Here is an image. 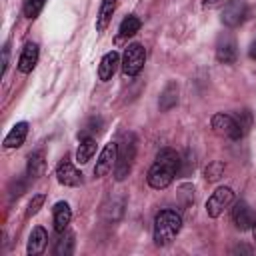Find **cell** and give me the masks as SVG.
<instances>
[{"instance_id":"obj_17","label":"cell","mask_w":256,"mask_h":256,"mask_svg":"<svg viewBox=\"0 0 256 256\" xmlns=\"http://www.w3.org/2000/svg\"><path fill=\"white\" fill-rule=\"evenodd\" d=\"M114 10H116V0H102L100 12H98V16H96V30H98V32H104V30H106V26H108L110 20H112Z\"/></svg>"},{"instance_id":"obj_26","label":"cell","mask_w":256,"mask_h":256,"mask_svg":"<svg viewBox=\"0 0 256 256\" xmlns=\"http://www.w3.org/2000/svg\"><path fill=\"white\" fill-rule=\"evenodd\" d=\"M6 68H8V46L2 48V72H0L2 76L6 74Z\"/></svg>"},{"instance_id":"obj_15","label":"cell","mask_w":256,"mask_h":256,"mask_svg":"<svg viewBox=\"0 0 256 256\" xmlns=\"http://www.w3.org/2000/svg\"><path fill=\"white\" fill-rule=\"evenodd\" d=\"M28 136V122H16L4 138V148H20Z\"/></svg>"},{"instance_id":"obj_8","label":"cell","mask_w":256,"mask_h":256,"mask_svg":"<svg viewBox=\"0 0 256 256\" xmlns=\"http://www.w3.org/2000/svg\"><path fill=\"white\" fill-rule=\"evenodd\" d=\"M116 156H118V144H116V142H108V144L102 148V152H100V156H98V160H96L94 176H96V178L106 176V174L114 168Z\"/></svg>"},{"instance_id":"obj_3","label":"cell","mask_w":256,"mask_h":256,"mask_svg":"<svg viewBox=\"0 0 256 256\" xmlns=\"http://www.w3.org/2000/svg\"><path fill=\"white\" fill-rule=\"evenodd\" d=\"M134 154H136V144H134V138L128 134V136H124L122 144H118V156H116V164H114L116 180H124L130 174Z\"/></svg>"},{"instance_id":"obj_6","label":"cell","mask_w":256,"mask_h":256,"mask_svg":"<svg viewBox=\"0 0 256 256\" xmlns=\"http://www.w3.org/2000/svg\"><path fill=\"white\" fill-rule=\"evenodd\" d=\"M234 202V192L228 186H220L212 192V196L206 200V214L210 218H218L230 204Z\"/></svg>"},{"instance_id":"obj_11","label":"cell","mask_w":256,"mask_h":256,"mask_svg":"<svg viewBox=\"0 0 256 256\" xmlns=\"http://www.w3.org/2000/svg\"><path fill=\"white\" fill-rule=\"evenodd\" d=\"M56 178L64 186H80L82 184V174L76 170V166L70 160H62L56 168Z\"/></svg>"},{"instance_id":"obj_9","label":"cell","mask_w":256,"mask_h":256,"mask_svg":"<svg viewBox=\"0 0 256 256\" xmlns=\"http://www.w3.org/2000/svg\"><path fill=\"white\" fill-rule=\"evenodd\" d=\"M232 220H234V226L244 232V230H252V224H254L256 216L244 200H238L232 208Z\"/></svg>"},{"instance_id":"obj_23","label":"cell","mask_w":256,"mask_h":256,"mask_svg":"<svg viewBox=\"0 0 256 256\" xmlns=\"http://www.w3.org/2000/svg\"><path fill=\"white\" fill-rule=\"evenodd\" d=\"M44 4H46V0H26L24 2V16L30 18V20H34L42 12Z\"/></svg>"},{"instance_id":"obj_25","label":"cell","mask_w":256,"mask_h":256,"mask_svg":"<svg viewBox=\"0 0 256 256\" xmlns=\"http://www.w3.org/2000/svg\"><path fill=\"white\" fill-rule=\"evenodd\" d=\"M44 200H46V196H44V194H36V196H32V200H30V204H28V210H26V214H28V216H34V214H38V210L42 208Z\"/></svg>"},{"instance_id":"obj_18","label":"cell","mask_w":256,"mask_h":256,"mask_svg":"<svg viewBox=\"0 0 256 256\" xmlns=\"http://www.w3.org/2000/svg\"><path fill=\"white\" fill-rule=\"evenodd\" d=\"M44 168H46L44 152H42V150L32 152V154H30V158H28V168H26L28 178H40V176H42V172H44Z\"/></svg>"},{"instance_id":"obj_22","label":"cell","mask_w":256,"mask_h":256,"mask_svg":"<svg viewBox=\"0 0 256 256\" xmlns=\"http://www.w3.org/2000/svg\"><path fill=\"white\" fill-rule=\"evenodd\" d=\"M140 26H142L140 18H136V16H126V18L120 22L118 32H120L122 38H130V36H134V34L140 30Z\"/></svg>"},{"instance_id":"obj_24","label":"cell","mask_w":256,"mask_h":256,"mask_svg":"<svg viewBox=\"0 0 256 256\" xmlns=\"http://www.w3.org/2000/svg\"><path fill=\"white\" fill-rule=\"evenodd\" d=\"M222 172H224V164L222 162H212V164H208L204 174H206V180H218L222 176Z\"/></svg>"},{"instance_id":"obj_2","label":"cell","mask_w":256,"mask_h":256,"mask_svg":"<svg viewBox=\"0 0 256 256\" xmlns=\"http://www.w3.org/2000/svg\"><path fill=\"white\" fill-rule=\"evenodd\" d=\"M182 228V216L176 210H162L154 218V242L158 246L170 244Z\"/></svg>"},{"instance_id":"obj_16","label":"cell","mask_w":256,"mask_h":256,"mask_svg":"<svg viewBox=\"0 0 256 256\" xmlns=\"http://www.w3.org/2000/svg\"><path fill=\"white\" fill-rule=\"evenodd\" d=\"M46 242H48V234H46V230H44L42 226H36V228L30 232L26 252H28L30 256H38V254H42V252H44Z\"/></svg>"},{"instance_id":"obj_7","label":"cell","mask_w":256,"mask_h":256,"mask_svg":"<svg viewBox=\"0 0 256 256\" xmlns=\"http://www.w3.org/2000/svg\"><path fill=\"white\" fill-rule=\"evenodd\" d=\"M248 16V6L244 0H230L224 4L222 8V14H220V20L224 26L228 28H236L240 26Z\"/></svg>"},{"instance_id":"obj_19","label":"cell","mask_w":256,"mask_h":256,"mask_svg":"<svg viewBox=\"0 0 256 256\" xmlns=\"http://www.w3.org/2000/svg\"><path fill=\"white\" fill-rule=\"evenodd\" d=\"M96 152V140L94 138H80L78 150H76V162L78 164H86L92 154Z\"/></svg>"},{"instance_id":"obj_13","label":"cell","mask_w":256,"mask_h":256,"mask_svg":"<svg viewBox=\"0 0 256 256\" xmlns=\"http://www.w3.org/2000/svg\"><path fill=\"white\" fill-rule=\"evenodd\" d=\"M52 216H54V230L62 234L72 220V210H70L68 202H56L52 208Z\"/></svg>"},{"instance_id":"obj_12","label":"cell","mask_w":256,"mask_h":256,"mask_svg":"<svg viewBox=\"0 0 256 256\" xmlns=\"http://www.w3.org/2000/svg\"><path fill=\"white\" fill-rule=\"evenodd\" d=\"M118 64H120V56H118V52H114V50H112V52L104 54V56H102V60H100V64H98V78H100L102 82L110 80V78L114 76V72H116Z\"/></svg>"},{"instance_id":"obj_14","label":"cell","mask_w":256,"mask_h":256,"mask_svg":"<svg viewBox=\"0 0 256 256\" xmlns=\"http://www.w3.org/2000/svg\"><path fill=\"white\" fill-rule=\"evenodd\" d=\"M36 62H38V46L30 42V44H26V46L22 48V54H20V58H18V70H20L22 74H28V72L34 70Z\"/></svg>"},{"instance_id":"obj_5","label":"cell","mask_w":256,"mask_h":256,"mask_svg":"<svg viewBox=\"0 0 256 256\" xmlns=\"http://www.w3.org/2000/svg\"><path fill=\"white\" fill-rule=\"evenodd\" d=\"M146 62V50L142 44H130L126 50H124V56H122V72L124 76H136L142 66Z\"/></svg>"},{"instance_id":"obj_21","label":"cell","mask_w":256,"mask_h":256,"mask_svg":"<svg viewBox=\"0 0 256 256\" xmlns=\"http://www.w3.org/2000/svg\"><path fill=\"white\" fill-rule=\"evenodd\" d=\"M56 256H70L74 252V234L72 232H62V238L56 242V248H54Z\"/></svg>"},{"instance_id":"obj_28","label":"cell","mask_w":256,"mask_h":256,"mask_svg":"<svg viewBox=\"0 0 256 256\" xmlns=\"http://www.w3.org/2000/svg\"><path fill=\"white\" fill-rule=\"evenodd\" d=\"M252 236H254V240H256V220H254V224H252Z\"/></svg>"},{"instance_id":"obj_27","label":"cell","mask_w":256,"mask_h":256,"mask_svg":"<svg viewBox=\"0 0 256 256\" xmlns=\"http://www.w3.org/2000/svg\"><path fill=\"white\" fill-rule=\"evenodd\" d=\"M248 56H250L252 60H256V40H252V44H250V48H248Z\"/></svg>"},{"instance_id":"obj_10","label":"cell","mask_w":256,"mask_h":256,"mask_svg":"<svg viewBox=\"0 0 256 256\" xmlns=\"http://www.w3.org/2000/svg\"><path fill=\"white\" fill-rule=\"evenodd\" d=\"M238 56V48H236V40L230 34H222L216 42V58L224 64H232Z\"/></svg>"},{"instance_id":"obj_1","label":"cell","mask_w":256,"mask_h":256,"mask_svg":"<svg viewBox=\"0 0 256 256\" xmlns=\"http://www.w3.org/2000/svg\"><path fill=\"white\" fill-rule=\"evenodd\" d=\"M178 170H180V156H178V152L172 150V148H162L156 154V160L150 166L146 180H148V184L152 188L162 190V188L172 184V180H174Z\"/></svg>"},{"instance_id":"obj_29","label":"cell","mask_w":256,"mask_h":256,"mask_svg":"<svg viewBox=\"0 0 256 256\" xmlns=\"http://www.w3.org/2000/svg\"><path fill=\"white\" fill-rule=\"evenodd\" d=\"M206 4H216V0H206Z\"/></svg>"},{"instance_id":"obj_4","label":"cell","mask_w":256,"mask_h":256,"mask_svg":"<svg viewBox=\"0 0 256 256\" xmlns=\"http://www.w3.org/2000/svg\"><path fill=\"white\" fill-rule=\"evenodd\" d=\"M210 124H212V130H214L216 134L226 136V138H230V140H240L242 134H244V130H242V126L238 124V120H236L234 116H230V114H224V112L214 114L212 120H210Z\"/></svg>"},{"instance_id":"obj_20","label":"cell","mask_w":256,"mask_h":256,"mask_svg":"<svg viewBox=\"0 0 256 256\" xmlns=\"http://www.w3.org/2000/svg\"><path fill=\"white\" fill-rule=\"evenodd\" d=\"M178 102V86L170 82L160 94V110H170Z\"/></svg>"}]
</instances>
